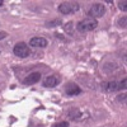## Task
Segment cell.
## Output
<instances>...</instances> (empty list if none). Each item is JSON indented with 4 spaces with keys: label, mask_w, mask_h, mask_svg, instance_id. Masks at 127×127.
<instances>
[{
    "label": "cell",
    "mask_w": 127,
    "mask_h": 127,
    "mask_svg": "<svg viewBox=\"0 0 127 127\" xmlns=\"http://www.w3.org/2000/svg\"><path fill=\"white\" fill-rule=\"evenodd\" d=\"M97 26H98L97 19L88 17V18L80 20V22L78 23L76 29H78L79 32H81V33H85V32H90V31H93L94 28H97Z\"/></svg>",
    "instance_id": "obj_1"
},
{
    "label": "cell",
    "mask_w": 127,
    "mask_h": 127,
    "mask_svg": "<svg viewBox=\"0 0 127 127\" xmlns=\"http://www.w3.org/2000/svg\"><path fill=\"white\" fill-rule=\"evenodd\" d=\"M56 26H61V19H56L47 23V27H56Z\"/></svg>",
    "instance_id": "obj_10"
},
{
    "label": "cell",
    "mask_w": 127,
    "mask_h": 127,
    "mask_svg": "<svg viewBox=\"0 0 127 127\" xmlns=\"http://www.w3.org/2000/svg\"><path fill=\"white\" fill-rule=\"evenodd\" d=\"M104 13H105V6L103 4H100V3L93 4L92 8L89 9V15H90V18H94V19L103 17Z\"/></svg>",
    "instance_id": "obj_4"
},
{
    "label": "cell",
    "mask_w": 127,
    "mask_h": 127,
    "mask_svg": "<svg viewBox=\"0 0 127 127\" xmlns=\"http://www.w3.org/2000/svg\"><path fill=\"white\" fill-rule=\"evenodd\" d=\"M65 93L69 95V97H74V95L81 94V89L75 83H67L66 87H65Z\"/></svg>",
    "instance_id": "obj_6"
},
{
    "label": "cell",
    "mask_w": 127,
    "mask_h": 127,
    "mask_svg": "<svg viewBox=\"0 0 127 127\" xmlns=\"http://www.w3.org/2000/svg\"><path fill=\"white\" fill-rule=\"evenodd\" d=\"M118 26L122 27V28H126V17H123V19L118 20Z\"/></svg>",
    "instance_id": "obj_14"
},
{
    "label": "cell",
    "mask_w": 127,
    "mask_h": 127,
    "mask_svg": "<svg viewBox=\"0 0 127 127\" xmlns=\"http://www.w3.org/2000/svg\"><path fill=\"white\" fill-rule=\"evenodd\" d=\"M60 83H61V78L59 75H50L43 80V87L54 88V87H57Z\"/></svg>",
    "instance_id": "obj_7"
},
{
    "label": "cell",
    "mask_w": 127,
    "mask_h": 127,
    "mask_svg": "<svg viewBox=\"0 0 127 127\" xmlns=\"http://www.w3.org/2000/svg\"><path fill=\"white\" fill-rule=\"evenodd\" d=\"M72 26H74V24H72V22H69V23L65 26V31L67 32V33H70V34L72 33Z\"/></svg>",
    "instance_id": "obj_11"
},
{
    "label": "cell",
    "mask_w": 127,
    "mask_h": 127,
    "mask_svg": "<svg viewBox=\"0 0 127 127\" xmlns=\"http://www.w3.org/2000/svg\"><path fill=\"white\" fill-rule=\"evenodd\" d=\"M80 9V5L75 1H65L59 5V12L61 14H74Z\"/></svg>",
    "instance_id": "obj_2"
},
{
    "label": "cell",
    "mask_w": 127,
    "mask_h": 127,
    "mask_svg": "<svg viewBox=\"0 0 127 127\" xmlns=\"http://www.w3.org/2000/svg\"><path fill=\"white\" fill-rule=\"evenodd\" d=\"M6 37V32H0V39H3Z\"/></svg>",
    "instance_id": "obj_15"
},
{
    "label": "cell",
    "mask_w": 127,
    "mask_h": 127,
    "mask_svg": "<svg viewBox=\"0 0 127 127\" xmlns=\"http://www.w3.org/2000/svg\"><path fill=\"white\" fill-rule=\"evenodd\" d=\"M3 5V1H1V0H0V6H1Z\"/></svg>",
    "instance_id": "obj_16"
},
{
    "label": "cell",
    "mask_w": 127,
    "mask_h": 127,
    "mask_svg": "<svg viewBox=\"0 0 127 127\" xmlns=\"http://www.w3.org/2000/svg\"><path fill=\"white\" fill-rule=\"evenodd\" d=\"M47 43H48L47 39L43 38V37H33V38L29 41V45H31L32 47H37V48H39V47H46Z\"/></svg>",
    "instance_id": "obj_9"
},
{
    "label": "cell",
    "mask_w": 127,
    "mask_h": 127,
    "mask_svg": "<svg viewBox=\"0 0 127 127\" xmlns=\"http://www.w3.org/2000/svg\"><path fill=\"white\" fill-rule=\"evenodd\" d=\"M31 54V50H29V46L27 43H24V42H19V43H17L14 46V55L18 56V57H27L29 56Z\"/></svg>",
    "instance_id": "obj_3"
},
{
    "label": "cell",
    "mask_w": 127,
    "mask_h": 127,
    "mask_svg": "<svg viewBox=\"0 0 127 127\" xmlns=\"http://www.w3.org/2000/svg\"><path fill=\"white\" fill-rule=\"evenodd\" d=\"M70 125H69V122H66V121H62V122H59V123H56L54 127H69Z\"/></svg>",
    "instance_id": "obj_12"
},
{
    "label": "cell",
    "mask_w": 127,
    "mask_h": 127,
    "mask_svg": "<svg viewBox=\"0 0 127 127\" xmlns=\"http://www.w3.org/2000/svg\"><path fill=\"white\" fill-rule=\"evenodd\" d=\"M39 80H41V74L39 72H32L24 78L23 84H26V85H32V84L38 83Z\"/></svg>",
    "instance_id": "obj_8"
},
{
    "label": "cell",
    "mask_w": 127,
    "mask_h": 127,
    "mask_svg": "<svg viewBox=\"0 0 127 127\" xmlns=\"http://www.w3.org/2000/svg\"><path fill=\"white\" fill-rule=\"evenodd\" d=\"M126 4H127V1H126V0H123V1H120V9L122 10V12H126V10H127V8H126Z\"/></svg>",
    "instance_id": "obj_13"
},
{
    "label": "cell",
    "mask_w": 127,
    "mask_h": 127,
    "mask_svg": "<svg viewBox=\"0 0 127 127\" xmlns=\"http://www.w3.org/2000/svg\"><path fill=\"white\" fill-rule=\"evenodd\" d=\"M126 83H127L126 79H123L120 83H117V81H108V83L104 84V90H107V92H116V90L126 89Z\"/></svg>",
    "instance_id": "obj_5"
}]
</instances>
